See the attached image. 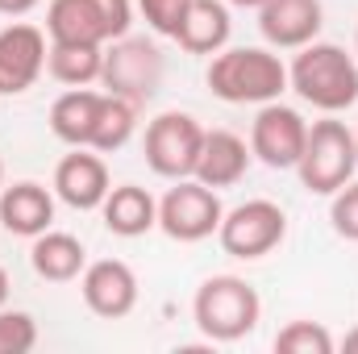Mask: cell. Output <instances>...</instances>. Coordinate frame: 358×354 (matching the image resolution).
Masks as SVG:
<instances>
[{
	"instance_id": "29",
	"label": "cell",
	"mask_w": 358,
	"mask_h": 354,
	"mask_svg": "<svg viewBox=\"0 0 358 354\" xmlns=\"http://www.w3.org/2000/svg\"><path fill=\"white\" fill-rule=\"evenodd\" d=\"M342 351H346V354H358V325L346 334V338H342Z\"/></svg>"
},
{
	"instance_id": "2",
	"label": "cell",
	"mask_w": 358,
	"mask_h": 354,
	"mask_svg": "<svg viewBox=\"0 0 358 354\" xmlns=\"http://www.w3.org/2000/svg\"><path fill=\"white\" fill-rule=\"evenodd\" d=\"M208 88L225 104H271L287 88V67L263 46L217 50L208 63Z\"/></svg>"
},
{
	"instance_id": "7",
	"label": "cell",
	"mask_w": 358,
	"mask_h": 354,
	"mask_svg": "<svg viewBox=\"0 0 358 354\" xmlns=\"http://www.w3.org/2000/svg\"><path fill=\"white\" fill-rule=\"evenodd\" d=\"M283 238H287V213L275 200H263V196L229 208L221 217V229H217L221 250L234 255V259H246V263L271 255Z\"/></svg>"
},
{
	"instance_id": "16",
	"label": "cell",
	"mask_w": 358,
	"mask_h": 354,
	"mask_svg": "<svg viewBox=\"0 0 358 354\" xmlns=\"http://www.w3.org/2000/svg\"><path fill=\"white\" fill-rule=\"evenodd\" d=\"M100 217H104L108 234L142 238V234H150L159 225V200L138 183H117V187H108V196L100 204Z\"/></svg>"
},
{
	"instance_id": "17",
	"label": "cell",
	"mask_w": 358,
	"mask_h": 354,
	"mask_svg": "<svg viewBox=\"0 0 358 354\" xmlns=\"http://www.w3.org/2000/svg\"><path fill=\"white\" fill-rule=\"evenodd\" d=\"M29 267L38 279H50V283H71L84 275L88 267V250L76 234H63V229H46L34 238L29 246Z\"/></svg>"
},
{
	"instance_id": "3",
	"label": "cell",
	"mask_w": 358,
	"mask_h": 354,
	"mask_svg": "<svg viewBox=\"0 0 358 354\" xmlns=\"http://www.w3.org/2000/svg\"><path fill=\"white\" fill-rule=\"evenodd\" d=\"M192 317L208 342H238L259 330L263 321V300L242 275H208L196 288Z\"/></svg>"
},
{
	"instance_id": "30",
	"label": "cell",
	"mask_w": 358,
	"mask_h": 354,
	"mask_svg": "<svg viewBox=\"0 0 358 354\" xmlns=\"http://www.w3.org/2000/svg\"><path fill=\"white\" fill-rule=\"evenodd\" d=\"M4 304H8V271L0 267V309H4Z\"/></svg>"
},
{
	"instance_id": "12",
	"label": "cell",
	"mask_w": 358,
	"mask_h": 354,
	"mask_svg": "<svg viewBox=\"0 0 358 354\" xmlns=\"http://www.w3.org/2000/svg\"><path fill=\"white\" fill-rule=\"evenodd\" d=\"M325 21L321 0H263L259 4V29L275 50H300L317 42Z\"/></svg>"
},
{
	"instance_id": "6",
	"label": "cell",
	"mask_w": 358,
	"mask_h": 354,
	"mask_svg": "<svg viewBox=\"0 0 358 354\" xmlns=\"http://www.w3.org/2000/svg\"><path fill=\"white\" fill-rule=\"evenodd\" d=\"M221 196L217 187L200 183L196 176L176 179V187L159 200V229L171 242H204L221 229Z\"/></svg>"
},
{
	"instance_id": "18",
	"label": "cell",
	"mask_w": 358,
	"mask_h": 354,
	"mask_svg": "<svg viewBox=\"0 0 358 354\" xmlns=\"http://www.w3.org/2000/svg\"><path fill=\"white\" fill-rule=\"evenodd\" d=\"M229 29H234V21H229V8L221 0H192L176 42L187 55H217V50H225Z\"/></svg>"
},
{
	"instance_id": "28",
	"label": "cell",
	"mask_w": 358,
	"mask_h": 354,
	"mask_svg": "<svg viewBox=\"0 0 358 354\" xmlns=\"http://www.w3.org/2000/svg\"><path fill=\"white\" fill-rule=\"evenodd\" d=\"M42 0H0V13L4 17H25V13H34Z\"/></svg>"
},
{
	"instance_id": "32",
	"label": "cell",
	"mask_w": 358,
	"mask_h": 354,
	"mask_svg": "<svg viewBox=\"0 0 358 354\" xmlns=\"http://www.w3.org/2000/svg\"><path fill=\"white\" fill-rule=\"evenodd\" d=\"M0 187H4V163H0Z\"/></svg>"
},
{
	"instance_id": "8",
	"label": "cell",
	"mask_w": 358,
	"mask_h": 354,
	"mask_svg": "<svg viewBox=\"0 0 358 354\" xmlns=\"http://www.w3.org/2000/svg\"><path fill=\"white\" fill-rule=\"evenodd\" d=\"M204 146V125L192 113H159L146 125V163L163 179H187L196 176V159Z\"/></svg>"
},
{
	"instance_id": "27",
	"label": "cell",
	"mask_w": 358,
	"mask_h": 354,
	"mask_svg": "<svg viewBox=\"0 0 358 354\" xmlns=\"http://www.w3.org/2000/svg\"><path fill=\"white\" fill-rule=\"evenodd\" d=\"M92 8H96V17L104 25L108 42H117V38L129 34V25H134V0H92Z\"/></svg>"
},
{
	"instance_id": "14",
	"label": "cell",
	"mask_w": 358,
	"mask_h": 354,
	"mask_svg": "<svg viewBox=\"0 0 358 354\" xmlns=\"http://www.w3.org/2000/svg\"><path fill=\"white\" fill-rule=\"evenodd\" d=\"M55 221V196L50 187L21 179L13 187H0V229L17 234V238H38L46 234Z\"/></svg>"
},
{
	"instance_id": "20",
	"label": "cell",
	"mask_w": 358,
	"mask_h": 354,
	"mask_svg": "<svg viewBox=\"0 0 358 354\" xmlns=\"http://www.w3.org/2000/svg\"><path fill=\"white\" fill-rule=\"evenodd\" d=\"M46 34H50V42L108 46V34L92 8V0H50L46 4Z\"/></svg>"
},
{
	"instance_id": "22",
	"label": "cell",
	"mask_w": 358,
	"mask_h": 354,
	"mask_svg": "<svg viewBox=\"0 0 358 354\" xmlns=\"http://www.w3.org/2000/svg\"><path fill=\"white\" fill-rule=\"evenodd\" d=\"M134 129H138V104L125 100V96L104 92V96H100V113H96V129H92L88 146L100 150V155H113V150H121V146L134 138Z\"/></svg>"
},
{
	"instance_id": "10",
	"label": "cell",
	"mask_w": 358,
	"mask_h": 354,
	"mask_svg": "<svg viewBox=\"0 0 358 354\" xmlns=\"http://www.w3.org/2000/svg\"><path fill=\"white\" fill-rule=\"evenodd\" d=\"M46 34L38 25L13 21L0 29V96H21L46 71Z\"/></svg>"
},
{
	"instance_id": "1",
	"label": "cell",
	"mask_w": 358,
	"mask_h": 354,
	"mask_svg": "<svg viewBox=\"0 0 358 354\" xmlns=\"http://www.w3.org/2000/svg\"><path fill=\"white\" fill-rule=\"evenodd\" d=\"M287 88L321 113H346L358 100V59L334 42H308L287 67Z\"/></svg>"
},
{
	"instance_id": "19",
	"label": "cell",
	"mask_w": 358,
	"mask_h": 354,
	"mask_svg": "<svg viewBox=\"0 0 358 354\" xmlns=\"http://www.w3.org/2000/svg\"><path fill=\"white\" fill-rule=\"evenodd\" d=\"M100 96L92 88H67L50 104V134L67 146H88L92 129H96V113H100Z\"/></svg>"
},
{
	"instance_id": "11",
	"label": "cell",
	"mask_w": 358,
	"mask_h": 354,
	"mask_svg": "<svg viewBox=\"0 0 358 354\" xmlns=\"http://www.w3.org/2000/svg\"><path fill=\"white\" fill-rule=\"evenodd\" d=\"M80 292H84V304L104 321H121L138 309V275L121 259L88 263L84 275H80Z\"/></svg>"
},
{
	"instance_id": "34",
	"label": "cell",
	"mask_w": 358,
	"mask_h": 354,
	"mask_svg": "<svg viewBox=\"0 0 358 354\" xmlns=\"http://www.w3.org/2000/svg\"><path fill=\"white\" fill-rule=\"evenodd\" d=\"M355 142H358V129H355Z\"/></svg>"
},
{
	"instance_id": "13",
	"label": "cell",
	"mask_w": 358,
	"mask_h": 354,
	"mask_svg": "<svg viewBox=\"0 0 358 354\" xmlns=\"http://www.w3.org/2000/svg\"><path fill=\"white\" fill-rule=\"evenodd\" d=\"M108 187H113L108 183V167H104L100 150H92V146H76V155H67L55 167V196L63 204H71L76 213L100 208Z\"/></svg>"
},
{
	"instance_id": "31",
	"label": "cell",
	"mask_w": 358,
	"mask_h": 354,
	"mask_svg": "<svg viewBox=\"0 0 358 354\" xmlns=\"http://www.w3.org/2000/svg\"><path fill=\"white\" fill-rule=\"evenodd\" d=\"M229 4H238V8H259L263 0H229Z\"/></svg>"
},
{
	"instance_id": "26",
	"label": "cell",
	"mask_w": 358,
	"mask_h": 354,
	"mask_svg": "<svg viewBox=\"0 0 358 354\" xmlns=\"http://www.w3.org/2000/svg\"><path fill=\"white\" fill-rule=\"evenodd\" d=\"M329 221L342 238L358 242V179H350L346 187L334 192V204H329Z\"/></svg>"
},
{
	"instance_id": "15",
	"label": "cell",
	"mask_w": 358,
	"mask_h": 354,
	"mask_svg": "<svg viewBox=\"0 0 358 354\" xmlns=\"http://www.w3.org/2000/svg\"><path fill=\"white\" fill-rule=\"evenodd\" d=\"M250 146L246 138L229 134V129H204V146L196 159V179L208 187H234L250 167Z\"/></svg>"
},
{
	"instance_id": "9",
	"label": "cell",
	"mask_w": 358,
	"mask_h": 354,
	"mask_svg": "<svg viewBox=\"0 0 358 354\" xmlns=\"http://www.w3.org/2000/svg\"><path fill=\"white\" fill-rule=\"evenodd\" d=\"M304 138H308V121L271 100V104H259L255 121H250V155L259 163H267L271 171H296L300 155H304Z\"/></svg>"
},
{
	"instance_id": "33",
	"label": "cell",
	"mask_w": 358,
	"mask_h": 354,
	"mask_svg": "<svg viewBox=\"0 0 358 354\" xmlns=\"http://www.w3.org/2000/svg\"><path fill=\"white\" fill-rule=\"evenodd\" d=\"M355 55H358V29H355Z\"/></svg>"
},
{
	"instance_id": "21",
	"label": "cell",
	"mask_w": 358,
	"mask_h": 354,
	"mask_svg": "<svg viewBox=\"0 0 358 354\" xmlns=\"http://www.w3.org/2000/svg\"><path fill=\"white\" fill-rule=\"evenodd\" d=\"M104 67V46H80V42H50L46 50V71L67 84V88H88L100 80Z\"/></svg>"
},
{
	"instance_id": "24",
	"label": "cell",
	"mask_w": 358,
	"mask_h": 354,
	"mask_svg": "<svg viewBox=\"0 0 358 354\" xmlns=\"http://www.w3.org/2000/svg\"><path fill=\"white\" fill-rule=\"evenodd\" d=\"M38 346V321L21 309H0V354H29Z\"/></svg>"
},
{
	"instance_id": "23",
	"label": "cell",
	"mask_w": 358,
	"mask_h": 354,
	"mask_svg": "<svg viewBox=\"0 0 358 354\" xmlns=\"http://www.w3.org/2000/svg\"><path fill=\"white\" fill-rule=\"evenodd\" d=\"M275 351L279 354H334L338 342L321 321H287L275 334Z\"/></svg>"
},
{
	"instance_id": "5",
	"label": "cell",
	"mask_w": 358,
	"mask_h": 354,
	"mask_svg": "<svg viewBox=\"0 0 358 354\" xmlns=\"http://www.w3.org/2000/svg\"><path fill=\"white\" fill-rule=\"evenodd\" d=\"M163 71H167L163 50L155 42H146V38H129L125 34V38L104 46L100 84H104V92L125 96V100H134L142 108L146 100H155V92L163 88Z\"/></svg>"
},
{
	"instance_id": "25",
	"label": "cell",
	"mask_w": 358,
	"mask_h": 354,
	"mask_svg": "<svg viewBox=\"0 0 358 354\" xmlns=\"http://www.w3.org/2000/svg\"><path fill=\"white\" fill-rule=\"evenodd\" d=\"M187 4H192V0H138V8H142L146 25H150L155 34H163V38H176V34H179Z\"/></svg>"
},
{
	"instance_id": "4",
	"label": "cell",
	"mask_w": 358,
	"mask_h": 354,
	"mask_svg": "<svg viewBox=\"0 0 358 354\" xmlns=\"http://www.w3.org/2000/svg\"><path fill=\"white\" fill-rule=\"evenodd\" d=\"M296 171L313 196H334L338 187H346L358 171L355 129L346 121H338V113H325L321 121H313Z\"/></svg>"
}]
</instances>
